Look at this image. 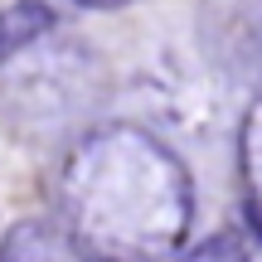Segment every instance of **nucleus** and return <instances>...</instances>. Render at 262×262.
<instances>
[{
	"label": "nucleus",
	"instance_id": "f257e3e1",
	"mask_svg": "<svg viewBox=\"0 0 262 262\" xmlns=\"http://www.w3.org/2000/svg\"><path fill=\"white\" fill-rule=\"evenodd\" d=\"M49 29H54V10L44 0H15V5H5L0 10V58L19 54L25 44H34Z\"/></svg>",
	"mask_w": 262,
	"mask_h": 262
},
{
	"label": "nucleus",
	"instance_id": "f03ea898",
	"mask_svg": "<svg viewBox=\"0 0 262 262\" xmlns=\"http://www.w3.org/2000/svg\"><path fill=\"white\" fill-rule=\"evenodd\" d=\"M68 253H73L68 238L58 233L54 224H44V219L15 224V228H10V238L0 243V257H68Z\"/></svg>",
	"mask_w": 262,
	"mask_h": 262
},
{
	"label": "nucleus",
	"instance_id": "7ed1b4c3",
	"mask_svg": "<svg viewBox=\"0 0 262 262\" xmlns=\"http://www.w3.org/2000/svg\"><path fill=\"white\" fill-rule=\"evenodd\" d=\"M194 257H243V243H233V238H209V243L194 248Z\"/></svg>",
	"mask_w": 262,
	"mask_h": 262
},
{
	"label": "nucleus",
	"instance_id": "20e7f679",
	"mask_svg": "<svg viewBox=\"0 0 262 262\" xmlns=\"http://www.w3.org/2000/svg\"><path fill=\"white\" fill-rule=\"evenodd\" d=\"M73 5H83V10H122L131 0H73Z\"/></svg>",
	"mask_w": 262,
	"mask_h": 262
}]
</instances>
